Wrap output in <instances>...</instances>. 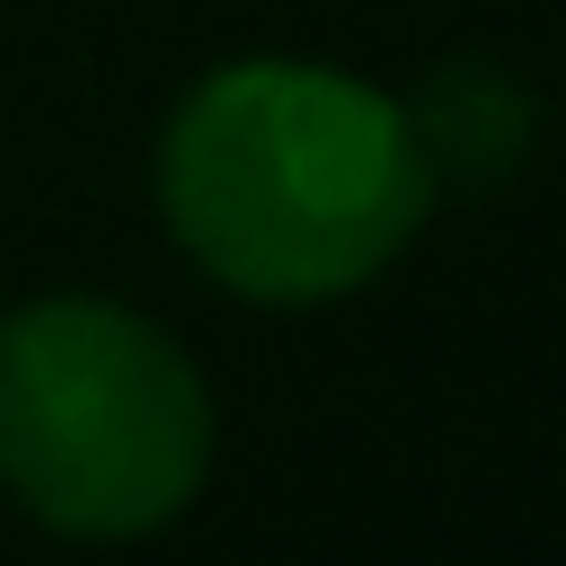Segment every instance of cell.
I'll return each instance as SVG.
<instances>
[{
	"label": "cell",
	"mask_w": 566,
	"mask_h": 566,
	"mask_svg": "<svg viewBox=\"0 0 566 566\" xmlns=\"http://www.w3.org/2000/svg\"><path fill=\"white\" fill-rule=\"evenodd\" d=\"M161 218L237 303L312 312L378 283L434 218V170L387 85L312 57H227L161 123Z\"/></svg>",
	"instance_id": "obj_1"
},
{
	"label": "cell",
	"mask_w": 566,
	"mask_h": 566,
	"mask_svg": "<svg viewBox=\"0 0 566 566\" xmlns=\"http://www.w3.org/2000/svg\"><path fill=\"white\" fill-rule=\"evenodd\" d=\"M218 397L151 312L48 293L0 312V501L85 547L170 528L208 491Z\"/></svg>",
	"instance_id": "obj_2"
},
{
	"label": "cell",
	"mask_w": 566,
	"mask_h": 566,
	"mask_svg": "<svg viewBox=\"0 0 566 566\" xmlns=\"http://www.w3.org/2000/svg\"><path fill=\"white\" fill-rule=\"evenodd\" d=\"M406 123L424 142L434 189H501L528 161V142H538V95L520 76H501V66L463 57V66H434L424 76V95L406 104Z\"/></svg>",
	"instance_id": "obj_3"
}]
</instances>
